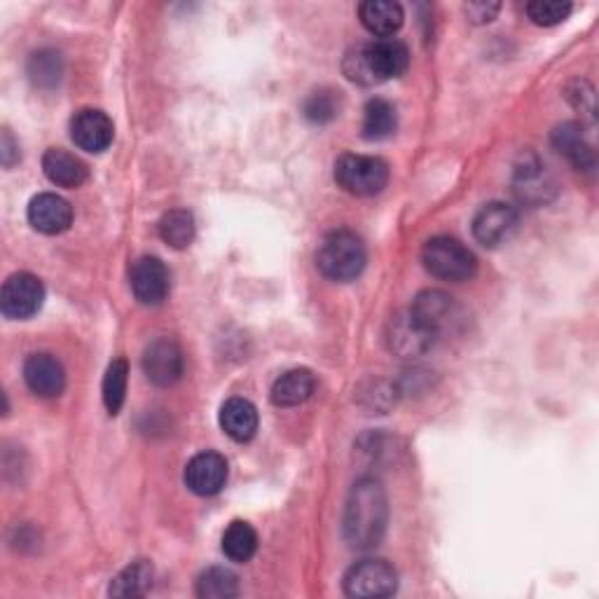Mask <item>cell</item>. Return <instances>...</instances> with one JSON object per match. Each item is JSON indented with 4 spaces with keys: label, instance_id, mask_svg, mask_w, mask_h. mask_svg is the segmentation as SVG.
I'll return each mask as SVG.
<instances>
[{
    "label": "cell",
    "instance_id": "31",
    "mask_svg": "<svg viewBox=\"0 0 599 599\" xmlns=\"http://www.w3.org/2000/svg\"><path fill=\"white\" fill-rule=\"evenodd\" d=\"M499 3H468L464 5V12L471 22L475 24H485V22H491L499 12Z\"/></svg>",
    "mask_w": 599,
    "mask_h": 599
},
{
    "label": "cell",
    "instance_id": "17",
    "mask_svg": "<svg viewBox=\"0 0 599 599\" xmlns=\"http://www.w3.org/2000/svg\"><path fill=\"white\" fill-rule=\"evenodd\" d=\"M43 171L59 188H80L87 181V165L64 148H49L43 155Z\"/></svg>",
    "mask_w": 599,
    "mask_h": 599
},
{
    "label": "cell",
    "instance_id": "16",
    "mask_svg": "<svg viewBox=\"0 0 599 599\" xmlns=\"http://www.w3.org/2000/svg\"><path fill=\"white\" fill-rule=\"evenodd\" d=\"M415 319L431 330L436 338L456 321L454 300L443 291H421L410 307Z\"/></svg>",
    "mask_w": 599,
    "mask_h": 599
},
{
    "label": "cell",
    "instance_id": "21",
    "mask_svg": "<svg viewBox=\"0 0 599 599\" xmlns=\"http://www.w3.org/2000/svg\"><path fill=\"white\" fill-rule=\"evenodd\" d=\"M359 16L370 33L382 35V38H392L405 20L403 8L392 0H368L359 5Z\"/></svg>",
    "mask_w": 599,
    "mask_h": 599
},
{
    "label": "cell",
    "instance_id": "20",
    "mask_svg": "<svg viewBox=\"0 0 599 599\" xmlns=\"http://www.w3.org/2000/svg\"><path fill=\"white\" fill-rule=\"evenodd\" d=\"M316 389V380L305 368L289 370V373L281 375L272 386V403L279 408H295V405H303L312 398Z\"/></svg>",
    "mask_w": 599,
    "mask_h": 599
},
{
    "label": "cell",
    "instance_id": "27",
    "mask_svg": "<svg viewBox=\"0 0 599 599\" xmlns=\"http://www.w3.org/2000/svg\"><path fill=\"white\" fill-rule=\"evenodd\" d=\"M127 377H129V365L125 359H115L109 370H105L103 377V403L111 415H117L122 403H125L127 394Z\"/></svg>",
    "mask_w": 599,
    "mask_h": 599
},
{
    "label": "cell",
    "instance_id": "26",
    "mask_svg": "<svg viewBox=\"0 0 599 599\" xmlns=\"http://www.w3.org/2000/svg\"><path fill=\"white\" fill-rule=\"evenodd\" d=\"M197 595L204 599H227L239 595V578L225 567H211L197 578Z\"/></svg>",
    "mask_w": 599,
    "mask_h": 599
},
{
    "label": "cell",
    "instance_id": "19",
    "mask_svg": "<svg viewBox=\"0 0 599 599\" xmlns=\"http://www.w3.org/2000/svg\"><path fill=\"white\" fill-rule=\"evenodd\" d=\"M553 146L567 157L578 171L595 169V150L586 140L584 129L576 122H565L553 132Z\"/></svg>",
    "mask_w": 599,
    "mask_h": 599
},
{
    "label": "cell",
    "instance_id": "28",
    "mask_svg": "<svg viewBox=\"0 0 599 599\" xmlns=\"http://www.w3.org/2000/svg\"><path fill=\"white\" fill-rule=\"evenodd\" d=\"M527 14L536 26H557L572 14V3H555V0H534L527 5Z\"/></svg>",
    "mask_w": 599,
    "mask_h": 599
},
{
    "label": "cell",
    "instance_id": "12",
    "mask_svg": "<svg viewBox=\"0 0 599 599\" xmlns=\"http://www.w3.org/2000/svg\"><path fill=\"white\" fill-rule=\"evenodd\" d=\"M70 138L84 152H103L115 138L113 120L103 111L84 109L70 120Z\"/></svg>",
    "mask_w": 599,
    "mask_h": 599
},
{
    "label": "cell",
    "instance_id": "2",
    "mask_svg": "<svg viewBox=\"0 0 599 599\" xmlns=\"http://www.w3.org/2000/svg\"><path fill=\"white\" fill-rule=\"evenodd\" d=\"M408 64V47L394 38H380L349 52L344 57V76L359 84H377L403 76Z\"/></svg>",
    "mask_w": 599,
    "mask_h": 599
},
{
    "label": "cell",
    "instance_id": "18",
    "mask_svg": "<svg viewBox=\"0 0 599 599\" xmlns=\"http://www.w3.org/2000/svg\"><path fill=\"white\" fill-rule=\"evenodd\" d=\"M221 429L237 443H249L258 431V410L251 400L230 398L221 408Z\"/></svg>",
    "mask_w": 599,
    "mask_h": 599
},
{
    "label": "cell",
    "instance_id": "7",
    "mask_svg": "<svg viewBox=\"0 0 599 599\" xmlns=\"http://www.w3.org/2000/svg\"><path fill=\"white\" fill-rule=\"evenodd\" d=\"M43 300H45L43 281L29 272H16L8 276L3 291H0V312H3L8 319L22 321L43 307Z\"/></svg>",
    "mask_w": 599,
    "mask_h": 599
},
{
    "label": "cell",
    "instance_id": "11",
    "mask_svg": "<svg viewBox=\"0 0 599 599\" xmlns=\"http://www.w3.org/2000/svg\"><path fill=\"white\" fill-rule=\"evenodd\" d=\"M144 373L155 386H171L183 375V351L169 338L155 340L144 351Z\"/></svg>",
    "mask_w": 599,
    "mask_h": 599
},
{
    "label": "cell",
    "instance_id": "13",
    "mask_svg": "<svg viewBox=\"0 0 599 599\" xmlns=\"http://www.w3.org/2000/svg\"><path fill=\"white\" fill-rule=\"evenodd\" d=\"M227 483V462L218 452H200L185 466V485L200 497H214Z\"/></svg>",
    "mask_w": 599,
    "mask_h": 599
},
{
    "label": "cell",
    "instance_id": "14",
    "mask_svg": "<svg viewBox=\"0 0 599 599\" xmlns=\"http://www.w3.org/2000/svg\"><path fill=\"white\" fill-rule=\"evenodd\" d=\"M29 223L43 235H61L74 223V208L55 192H43L29 204Z\"/></svg>",
    "mask_w": 599,
    "mask_h": 599
},
{
    "label": "cell",
    "instance_id": "25",
    "mask_svg": "<svg viewBox=\"0 0 599 599\" xmlns=\"http://www.w3.org/2000/svg\"><path fill=\"white\" fill-rule=\"evenodd\" d=\"M160 237L171 249H185L195 239V218L185 208H173L160 221Z\"/></svg>",
    "mask_w": 599,
    "mask_h": 599
},
{
    "label": "cell",
    "instance_id": "24",
    "mask_svg": "<svg viewBox=\"0 0 599 599\" xmlns=\"http://www.w3.org/2000/svg\"><path fill=\"white\" fill-rule=\"evenodd\" d=\"M152 586V567L146 560H138L127 569H122L111 584L113 597H140Z\"/></svg>",
    "mask_w": 599,
    "mask_h": 599
},
{
    "label": "cell",
    "instance_id": "30",
    "mask_svg": "<svg viewBox=\"0 0 599 599\" xmlns=\"http://www.w3.org/2000/svg\"><path fill=\"white\" fill-rule=\"evenodd\" d=\"M305 115L312 122H319V125L330 122L335 115H338V97H335V92H330V90L314 92L305 101Z\"/></svg>",
    "mask_w": 599,
    "mask_h": 599
},
{
    "label": "cell",
    "instance_id": "1",
    "mask_svg": "<svg viewBox=\"0 0 599 599\" xmlns=\"http://www.w3.org/2000/svg\"><path fill=\"white\" fill-rule=\"evenodd\" d=\"M389 506L384 487L375 478L359 481L349 491L344 506V539L351 549H373L384 536Z\"/></svg>",
    "mask_w": 599,
    "mask_h": 599
},
{
    "label": "cell",
    "instance_id": "9",
    "mask_svg": "<svg viewBox=\"0 0 599 599\" xmlns=\"http://www.w3.org/2000/svg\"><path fill=\"white\" fill-rule=\"evenodd\" d=\"M386 342L389 349L400 359H419L425 357L427 351L433 347L436 335L421 326L415 316L398 314L389 324V332H386Z\"/></svg>",
    "mask_w": 599,
    "mask_h": 599
},
{
    "label": "cell",
    "instance_id": "29",
    "mask_svg": "<svg viewBox=\"0 0 599 599\" xmlns=\"http://www.w3.org/2000/svg\"><path fill=\"white\" fill-rule=\"evenodd\" d=\"M31 78L38 84H55L61 78V59L57 52H38L29 66Z\"/></svg>",
    "mask_w": 599,
    "mask_h": 599
},
{
    "label": "cell",
    "instance_id": "3",
    "mask_svg": "<svg viewBox=\"0 0 599 599\" xmlns=\"http://www.w3.org/2000/svg\"><path fill=\"white\" fill-rule=\"evenodd\" d=\"M316 265L321 274L332 281L357 279L365 268V246L359 235L351 230H335L324 237Z\"/></svg>",
    "mask_w": 599,
    "mask_h": 599
},
{
    "label": "cell",
    "instance_id": "5",
    "mask_svg": "<svg viewBox=\"0 0 599 599\" xmlns=\"http://www.w3.org/2000/svg\"><path fill=\"white\" fill-rule=\"evenodd\" d=\"M335 181L354 197L377 195L389 183V165L373 155H342L335 162Z\"/></svg>",
    "mask_w": 599,
    "mask_h": 599
},
{
    "label": "cell",
    "instance_id": "10",
    "mask_svg": "<svg viewBox=\"0 0 599 599\" xmlns=\"http://www.w3.org/2000/svg\"><path fill=\"white\" fill-rule=\"evenodd\" d=\"M171 289L169 270L160 258L144 256L132 268V291L140 305H160Z\"/></svg>",
    "mask_w": 599,
    "mask_h": 599
},
{
    "label": "cell",
    "instance_id": "23",
    "mask_svg": "<svg viewBox=\"0 0 599 599\" xmlns=\"http://www.w3.org/2000/svg\"><path fill=\"white\" fill-rule=\"evenodd\" d=\"M258 551V534L249 522L235 520L223 534V553L233 562H249Z\"/></svg>",
    "mask_w": 599,
    "mask_h": 599
},
{
    "label": "cell",
    "instance_id": "6",
    "mask_svg": "<svg viewBox=\"0 0 599 599\" xmlns=\"http://www.w3.org/2000/svg\"><path fill=\"white\" fill-rule=\"evenodd\" d=\"M342 586L349 597H389L398 588V574L386 560H363L347 569Z\"/></svg>",
    "mask_w": 599,
    "mask_h": 599
},
{
    "label": "cell",
    "instance_id": "4",
    "mask_svg": "<svg viewBox=\"0 0 599 599\" xmlns=\"http://www.w3.org/2000/svg\"><path fill=\"white\" fill-rule=\"evenodd\" d=\"M421 262L429 274L443 281H468L478 272L473 251L454 237H433L421 251Z\"/></svg>",
    "mask_w": 599,
    "mask_h": 599
},
{
    "label": "cell",
    "instance_id": "8",
    "mask_svg": "<svg viewBox=\"0 0 599 599\" xmlns=\"http://www.w3.org/2000/svg\"><path fill=\"white\" fill-rule=\"evenodd\" d=\"M518 227V211L504 202L485 204L473 218V237L487 249H497Z\"/></svg>",
    "mask_w": 599,
    "mask_h": 599
},
{
    "label": "cell",
    "instance_id": "22",
    "mask_svg": "<svg viewBox=\"0 0 599 599\" xmlns=\"http://www.w3.org/2000/svg\"><path fill=\"white\" fill-rule=\"evenodd\" d=\"M398 127L396 109L384 99H373L365 103L363 111V138L368 140H384L389 138Z\"/></svg>",
    "mask_w": 599,
    "mask_h": 599
},
{
    "label": "cell",
    "instance_id": "15",
    "mask_svg": "<svg viewBox=\"0 0 599 599\" xmlns=\"http://www.w3.org/2000/svg\"><path fill=\"white\" fill-rule=\"evenodd\" d=\"M24 382L35 396L55 398L66 386L64 365L52 354H31L24 361Z\"/></svg>",
    "mask_w": 599,
    "mask_h": 599
}]
</instances>
